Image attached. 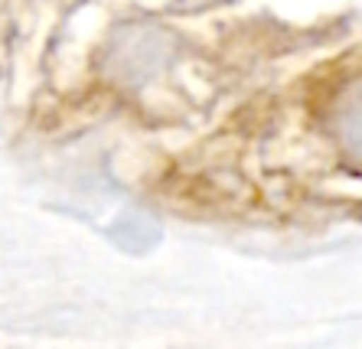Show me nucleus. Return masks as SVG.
<instances>
[{"label": "nucleus", "instance_id": "1", "mask_svg": "<svg viewBox=\"0 0 362 349\" xmlns=\"http://www.w3.org/2000/svg\"><path fill=\"white\" fill-rule=\"evenodd\" d=\"M108 242L124 255H147L163 242V225L144 209H124L108 225Z\"/></svg>", "mask_w": 362, "mask_h": 349}]
</instances>
